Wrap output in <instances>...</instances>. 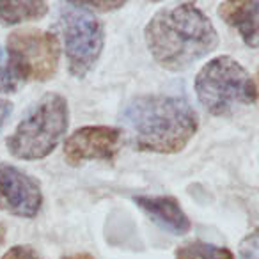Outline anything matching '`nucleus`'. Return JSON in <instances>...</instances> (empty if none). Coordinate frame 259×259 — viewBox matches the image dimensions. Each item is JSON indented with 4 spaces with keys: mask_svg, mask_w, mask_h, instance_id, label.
Instances as JSON below:
<instances>
[{
    "mask_svg": "<svg viewBox=\"0 0 259 259\" xmlns=\"http://www.w3.org/2000/svg\"><path fill=\"white\" fill-rule=\"evenodd\" d=\"M48 4L41 0L30 2H0V23L18 25L23 22H36L47 16Z\"/></svg>",
    "mask_w": 259,
    "mask_h": 259,
    "instance_id": "nucleus-11",
    "label": "nucleus"
},
{
    "mask_svg": "<svg viewBox=\"0 0 259 259\" xmlns=\"http://www.w3.org/2000/svg\"><path fill=\"white\" fill-rule=\"evenodd\" d=\"M176 259H236L227 247L206 243V241H188L178 247Z\"/></svg>",
    "mask_w": 259,
    "mask_h": 259,
    "instance_id": "nucleus-12",
    "label": "nucleus"
},
{
    "mask_svg": "<svg viewBox=\"0 0 259 259\" xmlns=\"http://www.w3.org/2000/svg\"><path fill=\"white\" fill-rule=\"evenodd\" d=\"M13 112V103L9 100H4V98H0V130L4 128L6 121L9 119Z\"/></svg>",
    "mask_w": 259,
    "mask_h": 259,
    "instance_id": "nucleus-17",
    "label": "nucleus"
},
{
    "mask_svg": "<svg viewBox=\"0 0 259 259\" xmlns=\"http://www.w3.org/2000/svg\"><path fill=\"white\" fill-rule=\"evenodd\" d=\"M241 257L243 259H257V233H250L241 243Z\"/></svg>",
    "mask_w": 259,
    "mask_h": 259,
    "instance_id": "nucleus-15",
    "label": "nucleus"
},
{
    "mask_svg": "<svg viewBox=\"0 0 259 259\" xmlns=\"http://www.w3.org/2000/svg\"><path fill=\"white\" fill-rule=\"evenodd\" d=\"M122 132L114 126H82L64 142V160L76 167L91 160H114L119 153Z\"/></svg>",
    "mask_w": 259,
    "mask_h": 259,
    "instance_id": "nucleus-8",
    "label": "nucleus"
},
{
    "mask_svg": "<svg viewBox=\"0 0 259 259\" xmlns=\"http://www.w3.org/2000/svg\"><path fill=\"white\" fill-rule=\"evenodd\" d=\"M194 89L204 110L217 117L233 115L257 100L254 76L229 55L206 62L195 75Z\"/></svg>",
    "mask_w": 259,
    "mask_h": 259,
    "instance_id": "nucleus-4",
    "label": "nucleus"
},
{
    "mask_svg": "<svg viewBox=\"0 0 259 259\" xmlns=\"http://www.w3.org/2000/svg\"><path fill=\"white\" fill-rule=\"evenodd\" d=\"M119 121L137 151L174 155L183 151L199 128L197 112L181 96L146 94L122 108Z\"/></svg>",
    "mask_w": 259,
    "mask_h": 259,
    "instance_id": "nucleus-1",
    "label": "nucleus"
},
{
    "mask_svg": "<svg viewBox=\"0 0 259 259\" xmlns=\"http://www.w3.org/2000/svg\"><path fill=\"white\" fill-rule=\"evenodd\" d=\"M68 126V100L59 93H47L6 139L9 155L29 162L47 158L66 135Z\"/></svg>",
    "mask_w": 259,
    "mask_h": 259,
    "instance_id": "nucleus-3",
    "label": "nucleus"
},
{
    "mask_svg": "<svg viewBox=\"0 0 259 259\" xmlns=\"http://www.w3.org/2000/svg\"><path fill=\"white\" fill-rule=\"evenodd\" d=\"M20 78L11 57L4 47H0V94H13L22 87Z\"/></svg>",
    "mask_w": 259,
    "mask_h": 259,
    "instance_id": "nucleus-13",
    "label": "nucleus"
},
{
    "mask_svg": "<svg viewBox=\"0 0 259 259\" xmlns=\"http://www.w3.org/2000/svg\"><path fill=\"white\" fill-rule=\"evenodd\" d=\"M144 39L151 57L167 71H185L220 43L211 20L194 4L156 11L146 25Z\"/></svg>",
    "mask_w": 259,
    "mask_h": 259,
    "instance_id": "nucleus-2",
    "label": "nucleus"
},
{
    "mask_svg": "<svg viewBox=\"0 0 259 259\" xmlns=\"http://www.w3.org/2000/svg\"><path fill=\"white\" fill-rule=\"evenodd\" d=\"M76 4L78 8H83V9H89V8H94L98 11H112V9H119L124 6V2H73Z\"/></svg>",
    "mask_w": 259,
    "mask_h": 259,
    "instance_id": "nucleus-16",
    "label": "nucleus"
},
{
    "mask_svg": "<svg viewBox=\"0 0 259 259\" xmlns=\"http://www.w3.org/2000/svg\"><path fill=\"white\" fill-rule=\"evenodd\" d=\"M64 9L61 15V32L64 39L68 71L82 80L94 69L105 47V27L96 15L75 6Z\"/></svg>",
    "mask_w": 259,
    "mask_h": 259,
    "instance_id": "nucleus-5",
    "label": "nucleus"
},
{
    "mask_svg": "<svg viewBox=\"0 0 259 259\" xmlns=\"http://www.w3.org/2000/svg\"><path fill=\"white\" fill-rule=\"evenodd\" d=\"M6 241V226L4 224H0V245Z\"/></svg>",
    "mask_w": 259,
    "mask_h": 259,
    "instance_id": "nucleus-19",
    "label": "nucleus"
},
{
    "mask_svg": "<svg viewBox=\"0 0 259 259\" xmlns=\"http://www.w3.org/2000/svg\"><path fill=\"white\" fill-rule=\"evenodd\" d=\"M134 201L153 224L169 233L181 236L192 229V222L180 201L170 195H135Z\"/></svg>",
    "mask_w": 259,
    "mask_h": 259,
    "instance_id": "nucleus-9",
    "label": "nucleus"
},
{
    "mask_svg": "<svg viewBox=\"0 0 259 259\" xmlns=\"http://www.w3.org/2000/svg\"><path fill=\"white\" fill-rule=\"evenodd\" d=\"M62 259H94L91 254H73V255H66V257H62Z\"/></svg>",
    "mask_w": 259,
    "mask_h": 259,
    "instance_id": "nucleus-18",
    "label": "nucleus"
},
{
    "mask_svg": "<svg viewBox=\"0 0 259 259\" xmlns=\"http://www.w3.org/2000/svg\"><path fill=\"white\" fill-rule=\"evenodd\" d=\"M257 13L259 2L255 0H227L219 8L220 18L227 25L234 27L250 48H257Z\"/></svg>",
    "mask_w": 259,
    "mask_h": 259,
    "instance_id": "nucleus-10",
    "label": "nucleus"
},
{
    "mask_svg": "<svg viewBox=\"0 0 259 259\" xmlns=\"http://www.w3.org/2000/svg\"><path fill=\"white\" fill-rule=\"evenodd\" d=\"M0 259H45L39 252L30 245H15Z\"/></svg>",
    "mask_w": 259,
    "mask_h": 259,
    "instance_id": "nucleus-14",
    "label": "nucleus"
},
{
    "mask_svg": "<svg viewBox=\"0 0 259 259\" xmlns=\"http://www.w3.org/2000/svg\"><path fill=\"white\" fill-rule=\"evenodd\" d=\"M6 50L22 80L47 82L59 69L61 41L50 30H15L9 34Z\"/></svg>",
    "mask_w": 259,
    "mask_h": 259,
    "instance_id": "nucleus-6",
    "label": "nucleus"
},
{
    "mask_svg": "<svg viewBox=\"0 0 259 259\" xmlns=\"http://www.w3.org/2000/svg\"><path fill=\"white\" fill-rule=\"evenodd\" d=\"M43 206V192L32 176L11 163L0 162V211L34 219Z\"/></svg>",
    "mask_w": 259,
    "mask_h": 259,
    "instance_id": "nucleus-7",
    "label": "nucleus"
}]
</instances>
